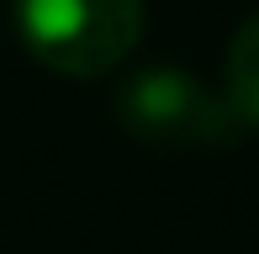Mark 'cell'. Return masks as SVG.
<instances>
[{"label":"cell","instance_id":"obj_1","mask_svg":"<svg viewBox=\"0 0 259 254\" xmlns=\"http://www.w3.org/2000/svg\"><path fill=\"white\" fill-rule=\"evenodd\" d=\"M16 32L53 74L101 79L143 43V0H16Z\"/></svg>","mask_w":259,"mask_h":254},{"label":"cell","instance_id":"obj_2","mask_svg":"<svg viewBox=\"0 0 259 254\" xmlns=\"http://www.w3.org/2000/svg\"><path fill=\"white\" fill-rule=\"evenodd\" d=\"M116 122L148 148H222L238 138L228 96L191 69H143L116 90Z\"/></svg>","mask_w":259,"mask_h":254},{"label":"cell","instance_id":"obj_3","mask_svg":"<svg viewBox=\"0 0 259 254\" xmlns=\"http://www.w3.org/2000/svg\"><path fill=\"white\" fill-rule=\"evenodd\" d=\"M222 96L243 127H259V16H249L222 59Z\"/></svg>","mask_w":259,"mask_h":254}]
</instances>
